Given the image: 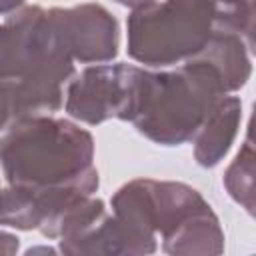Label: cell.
Segmentation results:
<instances>
[{
	"instance_id": "cell-1",
	"label": "cell",
	"mask_w": 256,
	"mask_h": 256,
	"mask_svg": "<svg viewBox=\"0 0 256 256\" xmlns=\"http://www.w3.org/2000/svg\"><path fill=\"white\" fill-rule=\"evenodd\" d=\"M112 214L128 230L136 254H152L156 236L168 254L224 252V232L210 204L188 184L138 178L112 196Z\"/></svg>"
},
{
	"instance_id": "cell-2",
	"label": "cell",
	"mask_w": 256,
	"mask_h": 256,
	"mask_svg": "<svg viewBox=\"0 0 256 256\" xmlns=\"http://www.w3.org/2000/svg\"><path fill=\"white\" fill-rule=\"evenodd\" d=\"M72 62L44 8L26 6L6 16L0 44L2 128L18 118L56 112L62 86L74 74Z\"/></svg>"
},
{
	"instance_id": "cell-3",
	"label": "cell",
	"mask_w": 256,
	"mask_h": 256,
	"mask_svg": "<svg viewBox=\"0 0 256 256\" xmlns=\"http://www.w3.org/2000/svg\"><path fill=\"white\" fill-rule=\"evenodd\" d=\"M0 156L6 182L14 186L98 188L90 132L62 118L38 114L6 124Z\"/></svg>"
},
{
	"instance_id": "cell-4",
	"label": "cell",
	"mask_w": 256,
	"mask_h": 256,
	"mask_svg": "<svg viewBox=\"0 0 256 256\" xmlns=\"http://www.w3.org/2000/svg\"><path fill=\"white\" fill-rule=\"evenodd\" d=\"M218 0H164L128 16V54L146 66H170L198 54L218 26Z\"/></svg>"
},
{
	"instance_id": "cell-5",
	"label": "cell",
	"mask_w": 256,
	"mask_h": 256,
	"mask_svg": "<svg viewBox=\"0 0 256 256\" xmlns=\"http://www.w3.org/2000/svg\"><path fill=\"white\" fill-rule=\"evenodd\" d=\"M220 96L186 64L172 72L142 70L132 124L156 144L178 146L194 140Z\"/></svg>"
},
{
	"instance_id": "cell-6",
	"label": "cell",
	"mask_w": 256,
	"mask_h": 256,
	"mask_svg": "<svg viewBox=\"0 0 256 256\" xmlns=\"http://www.w3.org/2000/svg\"><path fill=\"white\" fill-rule=\"evenodd\" d=\"M142 68L130 64H98L82 70L68 84L66 112L86 124L110 118L130 120L136 110Z\"/></svg>"
},
{
	"instance_id": "cell-7",
	"label": "cell",
	"mask_w": 256,
	"mask_h": 256,
	"mask_svg": "<svg viewBox=\"0 0 256 256\" xmlns=\"http://www.w3.org/2000/svg\"><path fill=\"white\" fill-rule=\"evenodd\" d=\"M54 30L74 60L108 62L118 54V22L100 4L48 10Z\"/></svg>"
},
{
	"instance_id": "cell-8",
	"label": "cell",
	"mask_w": 256,
	"mask_h": 256,
	"mask_svg": "<svg viewBox=\"0 0 256 256\" xmlns=\"http://www.w3.org/2000/svg\"><path fill=\"white\" fill-rule=\"evenodd\" d=\"M184 64L198 72L218 94L236 92L246 84L252 72L244 40L220 22L206 46Z\"/></svg>"
},
{
	"instance_id": "cell-9",
	"label": "cell",
	"mask_w": 256,
	"mask_h": 256,
	"mask_svg": "<svg viewBox=\"0 0 256 256\" xmlns=\"http://www.w3.org/2000/svg\"><path fill=\"white\" fill-rule=\"evenodd\" d=\"M242 104L236 96H220L210 108L206 120L194 136V158L200 166H216L230 150L238 124H240Z\"/></svg>"
},
{
	"instance_id": "cell-10",
	"label": "cell",
	"mask_w": 256,
	"mask_h": 256,
	"mask_svg": "<svg viewBox=\"0 0 256 256\" xmlns=\"http://www.w3.org/2000/svg\"><path fill=\"white\" fill-rule=\"evenodd\" d=\"M224 186L252 218H256V146L246 142L224 172Z\"/></svg>"
},
{
	"instance_id": "cell-11",
	"label": "cell",
	"mask_w": 256,
	"mask_h": 256,
	"mask_svg": "<svg viewBox=\"0 0 256 256\" xmlns=\"http://www.w3.org/2000/svg\"><path fill=\"white\" fill-rule=\"evenodd\" d=\"M218 22L232 28L256 56V0H244L232 8L220 6Z\"/></svg>"
},
{
	"instance_id": "cell-12",
	"label": "cell",
	"mask_w": 256,
	"mask_h": 256,
	"mask_svg": "<svg viewBox=\"0 0 256 256\" xmlns=\"http://www.w3.org/2000/svg\"><path fill=\"white\" fill-rule=\"evenodd\" d=\"M246 142L256 146V104L252 106V116L248 120V130H246Z\"/></svg>"
},
{
	"instance_id": "cell-13",
	"label": "cell",
	"mask_w": 256,
	"mask_h": 256,
	"mask_svg": "<svg viewBox=\"0 0 256 256\" xmlns=\"http://www.w3.org/2000/svg\"><path fill=\"white\" fill-rule=\"evenodd\" d=\"M26 0H2V14L8 16L12 10H16L18 6H22Z\"/></svg>"
},
{
	"instance_id": "cell-14",
	"label": "cell",
	"mask_w": 256,
	"mask_h": 256,
	"mask_svg": "<svg viewBox=\"0 0 256 256\" xmlns=\"http://www.w3.org/2000/svg\"><path fill=\"white\" fill-rule=\"evenodd\" d=\"M122 6H130V8H140V6H146V4H152L154 0H114Z\"/></svg>"
},
{
	"instance_id": "cell-15",
	"label": "cell",
	"mask_w": 256,
	"mask_h": 256,
	"mask_svg": "<svg viewBox=\"0 0 256 256\" xmlns=\"http://www.w3.org/2000/svg\"><path fill=\"white\" fill-rule=\"evenodd\" d=\"M244 0H218V4L222 6V8H232V6H238V4H242Z\"/></svg>"
}]
</instances>
